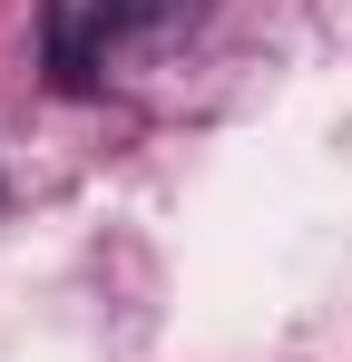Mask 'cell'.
Wrapping results in <instances>:
<instances>
[{"mask_svg":"<svg viewBox=\"0 0 352 362\" xmlns=\"http://www.w3.org/2000/svg\"><path fill=\"white\" fill-rule=\"evenodd\" d=\"M98 49H108L98 0H49V69H59V88H88L98 78Z\"/></svg>","mask_w":352,"mask_h":362,"instance_id":"6da1fadb","label":"cell"},{"mask_svg":"<svg viewBox=\"0 0 352 362\" xmlns=\"http://www.w3.org/2000/svg\"><path fill=\"white\" fill-rule=\"evenodd\" d=\"M98 20H108V40H167L186 20H206V0H98Z\"/></svg>","mask_w":352,"mask_h":362,"instance_id":"7a4b0ae2","label":"cell"}]
</instances>
